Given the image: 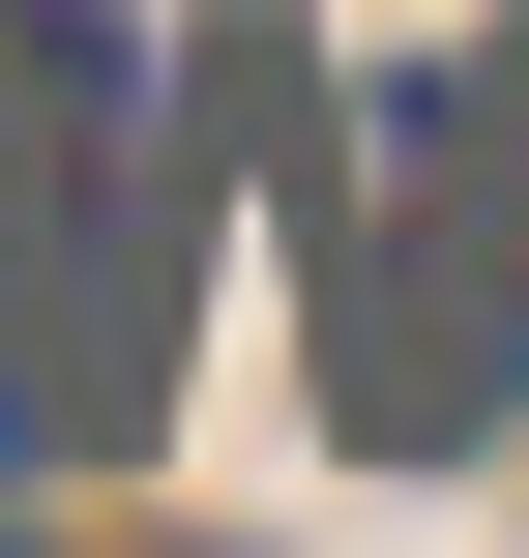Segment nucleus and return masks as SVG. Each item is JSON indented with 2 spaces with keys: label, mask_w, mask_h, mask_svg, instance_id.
I'll use <instances>...</instances> for the list:
<instances>
[{
  "label": "nucleus",
  "mask_w": 529,
  "mask_h": 558,
  "mask_svg": "<svg viewBox=\"0 0 529 558\" xmlns=\"http://www.w3.org/2000/svg\"><path fill=\"white\" fill-rule=\"evenodd\" d=\"M0 558H29V530H0Z\"/></svg>",
  "instance_id": "7ed1b4c3"
},
{
  "label": "nucleus",
  "mask_w": 529,
  "mask_h": 558,
  "mask_svg": "<svg viewBox=\"0 0 529 558\" xmlns=\"http://www.w3.org/2000/svg\"><path fill=\"white\" fill-rule=\"evenodd\" d=\"M353 324H383V353H353V412H383V441H442V412L529 353V59H471V88L412 118V206H383Z\"/></svg>",
  "instance_id": "f257e3e1"
},
{
  "label": "nucleus",
  "mask_w": 529,
  "mask_h": 558,
  "mask_svg": "<svg viewBox=\"0 0 529 558\" xmlns=\"http://www.w3.org/2000/svg\"><path fill=\"white\" fill-rule=\"evenodd\" d=\"M29 441H59V383H29V294H0V471H29Z\"/></svg>",
  "instance_id": "f03ea898"
}]
</instances>
